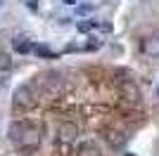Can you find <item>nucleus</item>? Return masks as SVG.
<instances>
[{
    "instance_id": "obj_1",
    "label": "nucleus",
    "mask_w": 159,
    "mask_h": 156,
    "mask_svg": "<svg viewBox=\"0 0 159 156\" xmlns=\"http://www.w3.org/2000/svg\"><path fill=\"white\" fill-rule=\"evenodd\" d=\"M7 135H10V142L21 151H36L40 144V130L31 121H12Z\"/></svg>"
},
{
    "instance_id": "obj_2",
    "label": "nucleus",
    "mask_w": 159,
    "mask_h": 156,
    "mask_svg": "<svg viewBox=\"0 0 159 156\" xmlns=\"http://www.w3.org/2000/svg\"><path fill=\"white\" fill-rule=\"evenodd\" d=\"M33 104H36V95H33L31 85H21V88H17V90H14L12 106H14L17 111H21V109H31Z\"/></svg>"
},
{
    "instance_id": "obj_3",
    "label": "nucleus",
    "mask_w": 159,
    "mask_h": 156,
    "mask_svg": "<svg viewBox=\"0 0 159 156\" xmlns=\"http://www.w3.org/2000/svg\"><path fill=\"white\" fill-rule=\"evenodd\" d=\"M62 76L57 71H48V73H43V76H38V85H40V90L43 92H57L62 88Z\"/></svg>"
},
{
    "instance_id": "obj_4",
    "label": "nucleus",
    "mask_w": 159,
    "mask_h": 156,
    "mask_svg": "<svg viewBox=\"0 0 159 156\" xmlns=\"http://www.w3.org/2000/svg\"><path fill=\"white\" fill-rule=\"evenodd\" d=\"M76 137H79V125L76 123H71V121L60 123V128H57V140H60V142L69 144V142H74Z\"/></svg>"
},
{
    "instance_id": "obj_5",
    "label": "nucleus",
    "mask_w": 159,
    "mask_h": 156,
    "mask_svg": "<svg viewBox=\"0 0 159 156\" xmlns=\"http://www.w3.org/2000/svg\"><path fill=\"white\" fill-rule=\"evenodd\" d=\"M105 142L109 144L112 149H124V147H126V132L114 130V128H107L105 130Z\"/></svg>"
},
{
    "instance_id": "obj_6",
    "label": "nucleus",
    "mask_w": 159,
    "mask_h": 156,
    "mask_svg": "<svg viewBox=\"0 0 159 156\" xmlns=\"http://www.w3.org/2000/svg\"><path fill=\"white\" fill-rule=\"evenodd\" d=\"M143 50H145V54H150V57H159V36L145 38L143 40Z\"/></svg>"
},
{
    "instance_id": "obj_7",
    "label": "nucleus",
    "mask_w": 159,
    "mask_h": 156,
    "mask_svg": "<svg viewBox=\"0 0 159 156\" xmlns=\"http://www.w3.org/2000/svg\"><path fill=\"white\" fill-rule=\"evenodd\" d=\"M76 156H102V154H100L95 142H81L79 149H76Z\"/></svg>"
},
{
    "instance_id": "obj_8",
    "label": "nucleus",
    "mask_w": 159,
    "mask_h": 156,
    "mask_svg": "<svg viewBox=\"0 0 159 156\" xmlns=\"http://www.w3.org/2000/svg\"><path fill=\"white\" fill-rule=\"evenodd\" d=\"M121 92H124V95H126V99H131V102H138V99H140V90L133 85V80L121 83Z\"/></svg>"
},
{
    "instance_id": "obj_9",
    "label": "nucleus",
    "mask_w": 159,
    "mask_h": 156,
    "mask_svg": "<svg viewBox=\"0 0 159 156\" xmlns=\"http://www.w3.org/2000/svg\"><path fill=\"white\" fill-rule=\"evenodd\" d=\"M12 47H14V52H19V54H29V52H33V43L26 40V38H14Z\"/></svg>"
},
{
    "instance_id": "obj_10",
    "label": "nucleus",
    "mask_w": 159,
    "mask_h": 156,
    "mask_svg": "<svg viewBox=\"0 0 159 156\" xmlns=\"http://www.w3.org/2000/svg\"><path fill=\"white\" fill-rule=\"evenodd\" d=\"M33 52H36L38 57H43V59H55V57H57L48 45H33Z\"/></svg>"
},
{
    "instance_id": "obj_11",
    "label": "nucleus",
    "mask_w": 159,
    "mask_h": 156,
    "mask_svg": "<svg viewBox=\"0 0 159 156\" xmlns=\"http://www.w3.org/2000/svg\"><path fill=\"white\" fill-rule=\"evenodd\" d=\"M12 69V57L5 50H0V71H10Z\"/></svg>"
},
{
    "instance_id": "obj_12",
    "label": "nucleus",
    "mask_w": 159,
    "mask_h": 156,
    "mask_svg": "<svg viewBox=\"0 0 159 156\" xmlns=\"http://www.w3.org/2000/svg\"><path fill=\"white\" fill-rule=\"evenodd\" d=\"M93 26H98V24H95V21H81V24H79V31L81 33H88Z\"/></svg>"
},
{
    "instance_id": "obj_13",
    "label": "nucleus",
    "mask_w": 159,
    "mask_h": 156,
    "mask_svg": "<svg viewBox=\"0 0 159 156\" xmlns=\"http://www.w3.org/2000/svg\"><path fill=\"white\" fill-rule=\"evenodd\" d=\"M93 7H95V5H90V2H88V5H79V10H76V12H79V14H88V12H93Z\"/></svg>"
},
{
    "instance_id": "obj_14",
    "label": "nucleus",
    "mask_w": 159,
    "mask_h": 156,
    "mask_svg": "<svg viewBox=\"0 0 159 156\" xmlns=\"http://www.w3.org/2000/svg\"><path fill=\"white\" fill-rule=\"evenodd\" d=\"M90 43H86V50H98L100 47V43H98V38H88Z\"/></svg>"
},
{
    "instance_id": "obj_15",
    "label": "nucleus",
    "mask_w": 159,
    "mask_h": 156,
    "mask_svg": "<svg viewBox=\"0 0 159 156\" xmlns=\"http://www.w3.org/2000/svg\"><path fill=\"white\" fill-rule=\"evenodd\" d=\"M24 2H26V7L31 10V12H36V10H38V0H24Z\"/></svg>"
},
{
    "instance_id": "obj_16",
    "label": "nucleus",
    "mask_w": 159,
    "mask_h": 156,
    "mask_svg": "<svg viewBox=\"0 0 159 156\" xmlns=\"http://www.w3.org/2000/svg\"><path fill=\"white\" fill-rule=\"evenodd\" d=\"M64 5H76V0H62Z\"/></svg>"
},
{
    "instance_id": "obj_17",
    "label": "nucleus",
    "mask_w": 159,
    "mask_h": 156,
    "mask_svg": "<svg viewBox=\"0 0 159 156\" xmlns=\"http://www.w3.org/2000/svg\"><path fill=\"white\" fill-rule=\"evenodd\" d=\"M124 156H135V154H124Z\"/></svg>"
},
{
    "instance_id": "obj_18",
    "label": "nucleus",
    "mask_w": 159,
    "mask_h": 156,
    "mask_svg": "<svg viewBox=\"0 0 159 156\" xmlns=\"http://www.w3.org/2000/svg\"><path fill=\"white\" fill-rule=\"evenodd\" d=\"M157 95H159V90H157Z\"/></svg>"
}]
</instances>
